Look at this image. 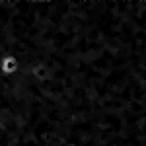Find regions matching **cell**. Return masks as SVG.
Masks as SVG:
<instances>
[{
  "label": "cell",
  "instance_id": "6da1fadb",
  "mask_svg": "<svg viewBox=\"0 0 146 146\" xmlns=\"http://www.w3.org/2000/svg\"><path fill=\"white\" fill-rule=\"evenodd\" d=\"M18 68H20V60H18V56L14 55H4L0 58V74L2 76H14L16 72H18Z\"/></svg>",
  "mask_w": 146,
  "mask_h": 146
}]
</instances>
